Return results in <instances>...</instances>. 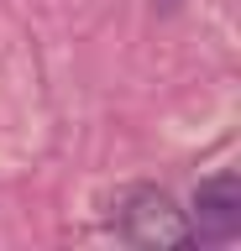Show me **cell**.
<instances>
[{
  "label": "cell",
  "mask_w": 241,
  "mask_h": 251,
  "mask_svg": "<svg viewBox=\"0 0 241 251\" xmlns=\"http://www.w3.org/2000/svg\"><path fill=\"white\" fill-rule=\"evenodd\" d=\"M121 235L131 246H189V220L162 188H131L121 204Z\"/></svg>",
  "instance_id": "cell-1"
},
{
  "label": "cell",
  "mask_w": 241,
  "mask_h": 251,
  "mask_svg": "<svg viewBox=\"0 0 241 251\" xmlns=\"http://www.w3.org/2000/svg\"><path fill=\"white\" fill-rule=\"evenodd\" d=\"M241 225V183L236 173H215L194 188V225L189 241H231Z\"/></svg>",
  "instance_id": "cell-2"
}]
</instances>
